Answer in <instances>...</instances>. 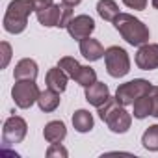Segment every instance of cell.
Wrapping results in <instances>:
<instances>
[{"label":"cell","instance_id":"obj_1","mask_svg":"<svg viewBox=\"0 0 158 158\" xmlns=\"http://www.w3.org/2000/svg\"><path fill=\"white\" fill-rule=\"evenodd\" d=\"M114 26L121 34V37L132 47H141L149 43V28L130 13H119L114 21Z\"/></svg>","mask_w":158,"mask_h":158},{"label":"cell","instance_id":"obj_2","mask_svg":"<svg viewBox=\"0 0 158 158\" xmlns=\"http://www.w3.org/2000/svg\"><path fill=\"white\" fill-rule=\"evenodd\" d=\"M97 110H99V117L108 125V128L114 134H125L132 125V115L115 99H110L108 102H104Z\"/></svg>","mask_w":158,"mask_h":158},{"label":"cell","instance_id":"obj_3","mask_svg":"<svg viewBox=\"0 0 158 158\" xmlns=\"http://www.w3.org/2000/svg\"><path fill=\"white\" fill-rule=\"evenodd\" d=\"M35 11V6L32 0H11L6 15H4V30L10 34H21L26 30L30 13Z\"/></svg>","mask_w":158,"mask_h":158},{"label":"cell","instance_id":"obj_4","mask_svg":"<svg viewBox=\"0 0 158 158\" xmlns=\"http://www.w3.org/2000/svg\"><path fill=\"white\" fill-rule=\"evenodd\" d=\"M35 17L39 21V24L43 26H56V28H67L69 21L73 19V8L67 4H50L45 10L35 11Z\"/></svg>","mask_w":158,"mask_h":158},{"label":"cell","instance_id":"obj_5","mask_svg":"<svg viewBox=\"0 0 158 158\" xmlns=\"http://www.w3.org/2000/svg\"><path fill=\"white\" fill-rule=\"evenodd\" d=\"M104 63L106 71L114 78H121L130 71V58L128 52L121 47H110L104 52Z\"/></svg>","mask_w":158,"mask_h":158},{"label":"cell","instance_id":"obj_6","mask_svg":"<svg viewBox=\"0 0 158 158\" xmlns=\"http://www.w3.org/2000/svg\"><path fill=\"white\" fill-rule=\"evenodd\" d=\"M151 86H152V84L147 82V80H143V78H134V80L125 82V84H121V86L117 88V91H115V101H117L119 104H123V106H128V104H132L136 99H139L141 95L149 93Z\"/></svg>","mask_w":158,"mask_h":158},{"label":"cell","instance_id":"obj_7","mask_svg":"<svg viewBox=\"0 0 158 158\" xmlns=\"http://www.w3.org/2000/svg\"><path fill=\"white\" fill-rule=\"evenodd\" d=\"M39 93L41 91H39L35 80H17L11 89V97H13L15 104L23 110L34 106V102H37V99H39Z\"/></svg>","mask_w":158,"mask_h":158},{"label":"cell","instance_id":"obj_8","mask_svg":"<svg viewBox=\"0 0 158 158\" xmlns=\"http://www.w3.org/2000/svg\"><path fill=\"white\" fill-rule=\"evenodd\" d=\"M28 132V127H26V121L19 115H11L6 119L4 123V128H2V143L8 147V145H15V143H21L24 139Z\"/></svg>","mask_w":158,"mask_h":158},{"label":"cell","instance_id":"obj_9","mask_svg":"<svg viewBox=\"0 0 158 158\" xmlns=\"http://www.w3.org/2000/svg\"><path fill=\"white\" fill-rule=\"evenodd\" d=\"M95 30V21L89 15H76L69 21L67 24V32L73 39L76 41H82L86 37L91 35V32Z\"/></svg>","mask_w":158,"mask_h":158},{"label":"cell","instance_id":"obj_10","mask_svg":"<svg viewBox=\"0 0 158 158\" xmlns=\"http://www.w3.org/2000/svg\"><path fill=\"white\" fill-rule=\"evenodd\" d=\"M136 65L143 71L158 69V45L156 43H145L136 52Z\"/></svg>","mask_w":158,"mask_h":158},{"label":"cell","instance_id":"obj_11","mask_svg":"<svg viewBox=\"0 0 158 158\" xmlns=\"http://www.w3.org/2000/svg\"><path fill=\"white\" fill-rule=\"evenodd\" d=\"M84 89H86V101L89 104H93L95 108L102 106L104 102H108L112 99L110 97V89H108V86L104 82H95V84H91V86H88Z\"/></svg>","mask_w":158,"mask_h":158},{"label":"cell","instance_id":"obj_12","mask_svg":"<svg viewBox=\"0 0 158 158\" xmlns=\"http://www.w3.org/2000/svg\"><path fill=\"white\" fill-rule=\"evenodd\" d=\"M104 47L101 45V41L93 39V37H86L80 41V54L88 60V61H97L104 56Z\"/></svg>","mask_w":158,"mask_h":158},{"label":"cell","instance_id":"obj_13","mask_svg":"<svg viewBox=\"0 0 158 158\" xmlns=\"http://www.w3.org/2000/svg\"><path fill=\"white\" fill-rule=\"evenodd\" d=\"M37 63L32 58H23L15 69H13V76L15 80H35L37 78Z\"/></svg>","mask_w":158,"mask_h":158},{"label":"cell","instance_id":"obj_14","mask_svg":"<svg viewBox=\"0 0 158 158\" xmlns=\"http://www.w3.org/2000/svg\"><path fill=\"white\" fill-rule=\"evenodd\" d=\"M47 88H52V89H56V91H65V88H67V80H69V74L61 69V67H52V69H48V73H47Z\"/></svg>","mask_w":158,"mask_h":158},{"label":"cell","instance_id":"obj_15","mask_svg":"<svg viewBox=\"0 0 158 158\" xmlns=\"http://www.w3.org/2000/svg\"><path fill=\"white\" fill-rule=\"evenodd\" d=\"M60 91L52 89V88H47L45 91L39 93V99H37V104L41 108V112L48 114V112H54L58 106H60Z\"/></svg>","mask_w":158,"mask_h":158},{"label":"cell","instance_id":"obj_16","mask_svg":"<svg viewBox=\"0 0 158 158\" xmlns=\"http://www.w3.org/2000/svg\"><path fill=\"white\" fill-rule=\"evenodd\" d=\"M43 136L48 143H61L67 136V128L61 121H50V123L45 125Z\"/></svg>","mask_w":158,"mask_h":158},{"label":"cell","instance_id":"obj_17","mask_svg":"<svg viewBox=\"0 0 158 158\" xmlns=\"http://www.w3.org/2000/svg\"><path fill=\"white\" fill-rule=\"evenodd\" d=\"M73 127L76 132H89L93 128V115L88 112V110H76L73 114Z\"/></svg>","mask_w":158,"mask_h":158},{"label":"cell","instance_id":"obj_18","mask_svg":"<svg viewBox=\"0 0 158 158\" xmlns=\"http://www.w3.org/2000/svg\"><path fill=\"white\" fill-rule=\"evenodd\" d=\"M151 91V89H149ZM132 106H134V117L136 119H145L147 115H151V112H152V99H151V93H145V95H141L139 99H136L134 102H132Z\"/></svg>","mask_w":158,"mask_h":158},{"label":"cell","instance_id":"obj_19","mask_svg":"<svg viewBox=\"0 0 158 158\" xmlns=\"http://www.w3.org/2000/svg\"><path fill=\"white\" fill-rule=\"evenodd\" d=\"M97 13L104 21L114 23L115 17L119 15V6L114 2V0H99V2H97Z\"/></svg>","mask_w":158,"mask_h":158},{"label":"cell","instance_id":"obj_20","mask_svg":"<svg viewBox=\"0 0 158 158\" xmlns=\"http://www.w3.org/2000/svg\"><path fill=\"white\" fill-rule=\"evenodd\" d=\"M141 145L147 151H158V125H152L143 132Z\"/></svg>","mask_w":158,"mask_h":158},{"label":"cell","instance_id":"obj_21","mask_svg":"<svg viewBox=\"0 0 158 158\" xmlns=\"http://www.w3.org/2000/svg\"><path fill=\"white\" fill-rule=\"evenodd\" d=\"M58 67H61V69L69 74V78H73V80H76L78 73H80V69H82V65L78 63L74 58H71V56H63V58H60Z\"/></svg>","mask_w":158,"mask_h":158},{"label":"cell","instance_id":"obj_22","mask_svg":"<svg viewBox=\"0 0 158 158\" xmlns=\"http://www.w3.org/2000/svg\"><path fill=\"white\" fill-rule=\"evenodd\" d=\"M76 82L80 84L82 88H88V86L95 84L97 82V73H95V69H91L88 65H82L80 73H78V76H76Z\"/></svg>","mask_w":158,"mask_h":158},{"label":"cell","instance_id":"obj_23","mask_svg":"<svg viewBox=\"0 0 158 158\" xmlns=\"http://www.w3.org/2000/svg\"><path fill=\"white\" fill-rule=\"evenodd\" d=\"M47 156L48 158H67L69 152L61 143H50V147L47 149Z\"/></svg>","mask_w":158,"mask_h":158},{"label":"cell","instance_id":"obj_24","mask_svg":"<svg viewBox=\"0 0 158 158\" xmlns=\"http://www.w3.org/2000/svg\"><path fill=\"white\" fill-rule=\"evenodd\" d=\"M0 50H2V63H0V67L6 69L8 63H10V60H11V47H10V43L2 41V43H0Z\"/></svg>","mask_w":158,"mask_h":158},{"label":"cell","instance_id":"obj_25","mask_svg":"<svg viewBox=\"0 0 158 158\" xmlns=\"http://www.w3.org/2000/svg\"><path fill=\"white\" fill-rule=\"evenodd\" d=\"M123 4H125L127 8H130V10L141 11V10L147 8V0H123Z\"/></svg>","mask_w":158,"mask_h":158},{"label":"cell","instance_id":"obj_26","mask_svg":"<svg viewBox=\"0 0 158 158\" xmlns=\"http://www.w3.org/2000/svg\"><path fill=\"white\" fill-rule=\"evenodd\" d=\"M151 99H152V117H158V86H151Z\"/></svg>","mask_w":158,"mask_h":158},{"label":"cell","instance_id":"obj_27","mask_svg":"<svg viewBox=\"0 0 158 158\" xmlns=\"http://www.w3.org/2000/svg\"><path fill=\"white\" fill-rule=\"evenodd\" d=\"M32 2H34V6H35V11L45 10V8H48L50 4H54L52 0H32Z\"/></svg>","mask_w":158,"mask_h":158},{"label":"cell","instance_id":"obj_28","mask_svg":"<svg viewBox=\"0 0 158 158\" xmlns=\"http://www.w3.org/2000/svg\"><path fill=\"white\" fill-rule=\"evenodd\" d=\"M61 2H63V4H67V6H71V8H74V6L80 4L82 0H61Z\"/></svg>","mask_w":158,"mask_h":158},{"label":"cell","instance_id":"obj_29","mask_svg":"<svg viewBox=\"0 0 158 158\" xmlns=\"http://www.w3.org/2000/svg\"><path fill=\"white\" fill-rule=\"evenodd\" d=\"M152 8H154V10H158V0H152Z\"/></svg>","mask_w":158,"mask_h":158}]
</instances>
